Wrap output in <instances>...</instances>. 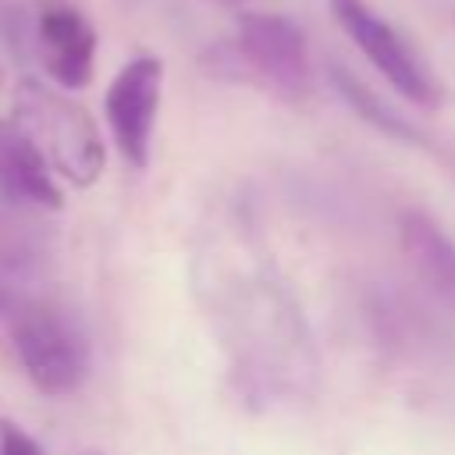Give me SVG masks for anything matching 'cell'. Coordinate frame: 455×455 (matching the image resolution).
Listing matches in <instances>:
<instances>
[{"label": "cell", "mask_w": 455, "mask_h": 455, "mask_svg": "<svg viewBox=\"0 0 455 455\" xmlns=\"http://www.w3.org/2000/svg\"><path fill=\"white\" fill-rule=\"evenodd\" d=\"M0 455H43V448L36 444V437L28 430L4 419L0 423Z\"/></svg>", "instance_id": "obj_10"}, {"label": "cell", "mask_w": 455, "mask_h": 455, "mask_svg": "<svg viewBox=\"0 0 455 455\" xmlns=\"http://www.w3.org/2000/svg\"><path fill=\"white\" fill-rule=\"evenodd\" d=\"M331 78H334V89L341 92V100H345L363 121H370L377 132H384V135H391V139H402V142H419V132H416L395 107H387L370 85H363L355 75H348L345 68H334Z\"/></svg>", "instance_id": "obj_9"}, {"label": "cell", "mask_w": 455, "mask_h": 455, "mask_svg": "<svg viewBox=\"0 0 455 455\" xmlns=\"http://www.w3.org/2000/svg\"><path fill=\"white\" fill-rule=\"evenodd\" d=\"M85 455H103V451H85Z\"/></svg>", "instance_id": "obj_12"}, {"label": "cell", "mask_w": 455, "mask_h": 455, "mask_svg": "<svg viewBox=\"0 0 455 455\" xmlns=\"http://www.w3.org/2000/svg\"><path fill=\"white\" fill-rule=\"evenodd\" d=\"M32 46L43 71L60 89L75 92L92 82L100 36L78 7L64 0H43L32 14Z\"/></svg>", "instance_id": "obj_6"}, {"label": "cell", "mask_w": 455, "mask_h": 455, "mask_svg": "<svg viewBox=\"0 0 455 455\" xmlns=\"http://www.w3.org/2000/svg\"><path fill=\"white\" fill-rule=\"evenodd\" d=\"M0 196L14 206L60 210L57 174L14 121H0Z\"/></svg>", "instance_id": "obj_7"}, {"label": "cell", "mask_w": 455, "mask_h": 455, "mask_svg": "<svg viewBox=\"0 0 455 455\" xmlns=\"http://www.w3.org/2000/svg\"><path fill=\"white\" fill-rule=\"evenodd\" d=\"M11 121L28 135V142L43 153L50 171L75 188H89L103 174V139L96 121L82 103L64 96L53 85L36 78H21L14 85Z\"/></svg>", "instance_id": "obj_1"}, {"label": "cell", "mask_w": 455, "mask_h": 455, "mask_svg": "<svg viewBox=\"0 0 455 455\" xmlns=\"http://www.w3.org/2000/svg\"><path fill=\"white\" fill-rule=\"evenodd\" d=\"M331 14L341 25V32L359 46V53L384 75V82L416 107H437L441 85L423 64V57L412 50V43L380 18L366 0H331Z\"/></svg>", "instance_id": "obj_4"}, {"label": "cell", "mask_w": 455, "mask_h": 455, "mask_svg": "<svg viewBox=\"0 0 455 455\" xmlns=\"http://www.w3.org/2000/svg\"><path fill=\"white\" fill-rule=\"evenodd\" d=\"M0 309H7V299H4V295H0Z\"/></svg>", "instance_id": "obj_11"}, {"label": "cell", "mask_w": 455, "mask_h": 455, "mask_svg": "<svg viewBox=\"0 0 455 455\" xmlns=\"http://www.w3.org/2000/svg\"><path fill=\"white\" fill-rule=\"evenodd\" d=\"M7 323L14 355L36 391L50 398H68L85 384L89 345L82 327L64 309L43 299H25L7 306Z\"/></svg>", "instance_id": "obj_2"}, {"label": "cell", "mask_w": 455, "mask_h": 455, "mask_svg": "<svg viewBox=\"0 0 455 455\" xmlns=\"http://www.w3.org/2000/svg\"><path fill=\"white\" fill-rule=\"evenodd\" d=\"M220 60L242 78L263 85L281 100H306L313 89V64L302 28L288 14L242 11Z\"/></svg>", "instance_id": "obj_3"}, {"label": "cell", "mask_w": 455, "mask_h": 455, "mask_svg": "<svg viewBox=\"0 0 455 455\" xmlns=\"http://www.w3.org/2000/svg\"><path fill=\"white\" fill-rule=\"evenodd\" d=\"M160 92H164V60L160 57H132L107 85L103 114L110 139L124 164L146 167L153 149V128L160 114Z\"/></svg>", "instance_id": "obj_5"}, {"label": "cell", "mask_w": 455, "mask_h": 455, "mask_svg": "<svg viewBox=\"0 0 455 455\" xmlns=\"http://www.w3.org/2000/svg\"><path fill=\"white\" fill-rule=\"evenodd\" d=\"M398 231L402 249L409 252L419 277H427L437 295L455 302V242L423 213H405Z\"/></svg>", "instance_id": "obj_8"}]
</instances>
